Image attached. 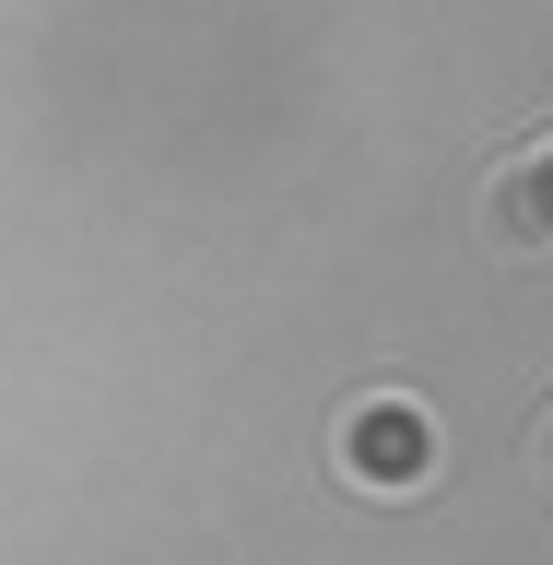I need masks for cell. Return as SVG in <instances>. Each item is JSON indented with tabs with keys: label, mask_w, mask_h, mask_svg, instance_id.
Masks as SVG:
<instances>
[{
	"label": "cell",
	"mask_w": 553,
	"mask_h": 565,
	"mask_svg": "<svg viewBox=\"0 0 553 565\" xmlns=\"http://www.w3.org/2000/svg\"><path fill=\"white\" fill-rule=\"evenodd\" d=\"M436 459H448V436H436V413L401 401V388L353 401L342 436H330V471H342L353 494H424V483H436Z\"/></svg>",
	"instance_id": "6da1fadb"
},
{
	"label": "cell",
	"mask_w": 553,
	"mask_h": 565,
	"mask_svg": "<svg viewBox=\"0 0 553 565\" xmlns=\"http://www.w3.org/2000/svg\"><path fill=\"white\" fill-rule=\"evenodd\" d=\"M483 236L507 259H553V141H530L483 177Z\"/></svg>",
	"instance_id": "7a4b0ae2"
},
{
	"label": "cell",
	"mask_w": 553,
	"mask_h": 565,
	"mask_svg": "<svg viewBox=\"0 0 553 565\" xmlns=\"http://www.w3.org/2000/svg\"><path fill=\"white\" fill-rule=\"evenodd\" d=\"M530 483H542V507H553V413H542V436H530Z\"/></svg>",
	"instance_id": "3957f363"
}]
</instances>
